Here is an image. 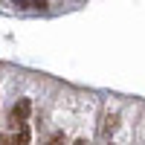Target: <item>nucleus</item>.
Here are the masks:
<instances>
[{
  "instance_id": "f257e3e1",
  "label": "nucleus",
  "mask_w": 145,
  "mask_h": 145,
  "mask_svg": "<svg viewBox=\"0 0 145 145\" xmlns=\"http://www.w3.org/2000/svg\"><path fill=\"white\" fill-rule=\"evenodd\" d=\"M29 110H32V102L29 99H18L15 102V107H12V113H9V119H12V125H26V119H29Z\"/></svg>"
},
{
  "instance_id": "f03ea898",
  "label": "nucleus",
  "mask_w": 145,
  "mask_h": 145,
  "mask_svg": "<svg viewBox=\"0 0 145 145\" xmlns=\"http://www.w3.org/2000/svg\"><path fill=\"white\" fill-rule=\"evenodd\" d=\"M9 145H29V125H18Z\"/></svg>"
},
{
  "instance_id": "7ed1b4c3",
  "label": "nucleus",
  "mask_w": 145,
  "mask_h": 145,
  "mask_svg": "<svg viewBox=\"0 0 145 145\" xmlns=\"http://www.w3.org/2000/svg\"><path fill=\"white\" fill-rule=\"evenodd\" d=\"M46 145H64V131H55V134L46 139Z\"/></svg>"
},
{
  "instance_id": "20e7f679",
  "label": "nucleus",
  "mask_w": 145,
  "mask_h": 145,
  "mask_svg": "<svg viewBox=\"0 0 145 145\" xmlns=\"http://www.w3.org/2000/svg\"><path fill=\"white\" fill-rule=\"evenodd\" d=\"M72 145H90L87 139H76V142H72Z\"/></svg>"
},
{
  "instance_id": "39448f33",
  "label": "nucleus",
  "mask_w": 145,
  "mask_h": 145,
  "mask_svg": "<svg viewBox=\"0 0 145 145\" xmlns=\"http://www.w3.org/2000/svg\"><path fill=\"white\" fill-rule=\"evenodd\" d=\"M0 145H9V139H6V137H3V134H0Z\"/></svg>"
}]
</instances>
